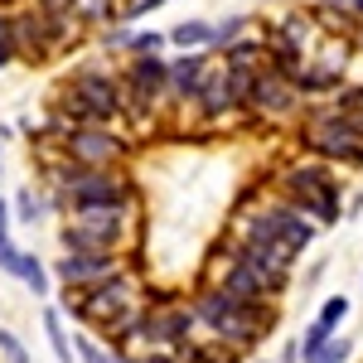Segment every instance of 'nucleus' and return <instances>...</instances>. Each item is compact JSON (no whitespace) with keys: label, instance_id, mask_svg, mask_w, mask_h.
<instances>
[{"label":"nucleus","instance_id":"obj_25","mask_svg":"<svg viewBox=\"0 0 363 363\" xmlns=\"http://www.w3.org/2000/svg\"><path fill=\"white\" fill-rule=\"evenodd\" d=\"M20 267H25V247H15L10 238L0 242V272L5 277H20Z\"/></svg>","mask_w":363,"mask_h":363},{"label":"nucleus","instance_id":"obj_16","mask_svg":"<svg viewBox=\"0 0 363 363\" xmlns=\"http://www.w3.org/2000/svg\"><path fill=\"white\" fill-rule=\"evenodd\" d=\"M49 203H54V194H49V189H34V184H25V189H20V194L10 199V208H15V223H39V218H44V213H49Z\"/></svg>","mask_w":363,"mask_h":363},{"label":"nucleus","instance_id":"obj_22","mask_svg":"<svg viewBox=\"0 0 363 363\" xmlns=\"http://www.w3.org/2000/svg\"><path fill=\"white\" fill-rule=\"evenodd\" d=\"M315 320H320L330 335H339V325L349 320V296H330V301L320 306V315H315Z\"/></svg>","mask_w":363,"mask_h":363},{"label":"nucleus","instance_id":"obj_2","mask_svg":"<svg viewBox=\"0 0 363 363\" xmlns=\"http://www.w3.org/2000/svg\"><path fill=\"white\" fill-rule=\"evenodd\" d=\"M121 116H126V87H121V78L102 73V68H78L63 83V97H58V112H54L49 131L63 140L73 126H116Z\"/></svg>","mask_w":363,"mask_h":363},{"label":"nucleus","instance_id":"obj_1","mask_svg":"<svg viewBox=\"0 0 363 363\" xmlns=\"http://www.w3.org/2000/svg\"><path fill=\"white\" fill-rule=\"evenodd\" d=\"M189 306L199 315V330H208V339L218 349H228V354H252L262 339L272 335V325H277L272 306H247V301L228 296L218 286H203Z\"/></svg>","mask_w":363,"mask_h":363},{"label":"nucleus","instance_id":"obj_26","mask_svg":"<svg viewBox=\"0 0 363 363\" xmlns=\"http://www.w3.org/2000/svg\"><path fill=\"white\" fill-rule=\"evenodd\" d=\"M0 54H20V39H15V10H0Z\"/></svg>","mask_w":363,"mask_h":363},{"label":"nucleus","instance_id":"obj_19","mask_svg":"<svg viewBox=\"0 0 363 363\" xmlns=\"http://www.w3.org/2000/svg\"><path fill=\"white\" fill-rule=\"evenodd\" d=\"M169 34H160V29H136L131 34V49H126V58H150V54H165Z\"/></svg>","mask_w":363,"mask_h":363},{"label":"nucleus","instance_id":"obj_20","mask_svg":"<svg viewBox=\"0 0 363 363\" xmlns=\"http://www.w3.org/2000/svg\"><path fill=\"white\" fill-rule=\"evenodd\" d=\"M20 281H25L34 296H49V267L34 257V252H25V267H20Z\"/></svg>","mask_w":363,"mask_h":363},{"label":"nucleus","instance_id":"obj_9","mask_svg":"<svg viewBox=\"0 0 363 363\" xmlns=\"http://www.w3.org/2000/svg\"><path fill=\"white\" fill-rule=\"evenodd\" d=\"M54 277L63 281V291H92L102 281L121 277V257L116 252H63L54 262Z\"/></svg>","mask_w":363,"mask_h":363},{"label":"nucleus","instance_id":"obj_27","mask_svg":"<svg viewBox=\"0 0 363 363\" xmlns=\"http://www.w3.org/2000/svg\"><path fill=\"white\" fill-rule=\"evenodd\" d=\"M131 34H136L131 25H112L107 34H102V44H107V49H121V54H126V49H131Z\"/></svg>","mask_w":363,"mask_h":363},{"label":"nucleus","instance_id":"obj_8","mask_svg":"<svg viewBox=\"0 0 363 363\" xmlns=\"http://www.w3.org/2000/svg\"><path fill=\"white\" fill-rule=\"evenodd\" d=\"M15 39H20V54H25L29 63H39V58L54 54L63 39H73V29H63L39 0H29L25 10H15Z\"/></svg>","mask_w":363,"mask_h":363},{"label":"nucleus","instance_id":"obj_15","mask_svg":"<svg viewBox=\"0 0 363 363\" xmlns=\"http://www.w3.org/2000/svg\"><path fill=\"white\" fill-rule=\"evenodd\" d=\"M44 339H49V349H54L58 363H78V349H73L68 325H63V306H49V310H44Z\"/></svg>","mask_w":363,"mask_h":363},{"label":"nucleus","instance_id":"obj_10","mask_svg":"<svg viewBox=\"0 0 363 363\" xmlns=\"http://www.w3.org/2000/svg\"><path fill=\"white\" fill-rule=\"evenodd\" d=\"M296 107H301V87L291 83V78H281L277 68L257 73V83H252V97H247V112H252V116L281 121V116H291Z\"/></svg>","mask_w":363,"mask_h":363},{"label":"nucleus","instance_id":"obj_13","mask_svg":"<svg viewBox=\"0 0 363 363\" xmlns=\"http://www.w3.org/2000/svg\"><path fill=\"white\" fill-rule=\"evenodd\" d=\"M194 107H199L203 121H223L228 112H238V107H242V97H238V87H233V78H228V68L208 73V83H203V92H199Z\"/></svg>","mask_w":363,"mask_h":363},{"label":"nucleus","instance_id":"obj_4","mask_svg":"<svg viewBox=\"0 0 363 363\" xmlns=\"http://www.w3.org/2000/svg\"><path fill=\"white\" fill-rule=\"evenodd\" d=\"M63 315H73L92 330H102V339H112L121 325L145 315V306H140V286L121 272V277L92 286V291H63Z\"/></svg>","mask_w":363,"mask_h":363},{"label":"nucleus","instance_id":"obj_23","mask_svg":"<svg viewBox=\"0 0 363 363\" xmlns=\"http://www.w3.org/2000/svg\"><path fill=\"white\" fill-rule=\"evenodd\" d=\"M349 354H354V339L339 335V339H330L320 354H310V359H301V363H349Z\"/></svg>","mask_w":363,"mask_h":363},{"label":"nucleus","instance_id":"obj_28","mask_svg":"<svg viewBox=\"0 0 363 363\" xmlns=\"http://www.w3.org/2000/svg\"><path fill=\"white\" fill-rule=\"evenodd\" d=\"M10 218H15V208H10V199H0V242L10 238Z\"/></svg>","mask_w":363,"mask_h":363},{"label":"nucleus","instance_id":"obj_11","mask_svg":"<svg viewBox=\"0 0 363 363\" xmlns=\"http://www.w3.org/2000/svg\"><path fill=\"white\" fill-rule=\"evenodd\" d=\"M228 247L238 252L247 267H257L267 281H277V291H286L291 267H296V252H291V247H281V242H262V238H233Z\"/></svg>","mask_w":363,"mask_h":363},{"label":"nucleus","instance_id":"obj_14","mask_svg":"<svg viewBox=\"0 0 363 363\" xmlns=\"http://www.w3.org/2000/svg\"><path fill=\"white\" fill-rule=\"evenodd\" d=\"M169 44L179 54H213V20H179L169 29Z\"/></svg>","mask_w":363,"mask_h":363},{"label":"nucleus","instance_id":"obj_21","mask_svg":"<svg viewBox=\"0 0 363 363\" xmlns=\"http://www.w3.org/2000/svg\"><path fill=\"white\" fill-rule=\"evenodd\" d=\"M73 349H78V363H112V344L92 335H73Z\"/></svg>","mask_w":363,"mask_h":363},{"label":"nucleus","instance_id":"obj_17","mask_svg":"<svg viewBox=\"0 0 363 363\" xmlns=\"http://www.w3.org/2000/svg\"><path fill=\"white\" fill-rule=\"evenodd\" d=\"M73 10H78L83 25H121L116 0H73Z\"/></svg>","mask_w":363,"mask_h":363},{"label":"nucleus","instance_id":"obj_3","mask_svg":"<svg viewBox=\"0 0 363 363\" xmlns=\"http://www.w3.org/2000/svg\"><path fill=\"white\" fill-rule=\"evenodd\" d=\"M277 199H286L291 208H301L306 218H315L320 228H335L344 213V199H339V179L330 174L325 160H291L277 169Z\"/></svg>","mask_w":363,"mask_h":363},{"label":"nucleus","instance_id":"obj_30","mask_svg":"<svg viewBox=\"0 0 363 363\" xmlns=\"http://www.w3.org/2000/svg\"><path fill=\"white\" fill-rule=\"evenodd\" d=\"M359 54H363V34H359Z\"/></svg>","mask_w":363,"mask_h":363},{"label":"nucleus","instance_id":"obj_7","mask_svg":"<svg viewBox=\"0 0 363 363\" xmlns=\"http://www.w3.org/2000/svg\"><path fill=\"white\" fill-rule=\"evenodd\" d=\"M58 150H63V160L83 169H121V160L131 155V140L116 126H73L58 140Z\"/></svg>","mask_w":363,"mask_h":363},{"label":"nucleus","instance_id":"obj_29","mask_svg":"<svg viewBox=\"0 0 363 363\" xmlns=\"http://www.w3.org/2000/svg\"><path fill=\"white\" fill-rule=\"evenodd\" d=\"M242 363H272V359H242Z\"/></svg>","mask_w":363,"mask_h":363},{"label":"nucleus","instance_id":"obj_12","mask_svg":"<svg viewBox=\"0 0 363 363\" xmlns=\"http://www.w3.org/2000/svg\"><path fill=\"white\" fill-rule=\"evenodd\" d=\"M203 83H208V54L169 58V102H199Z\"/></svg>","mask_w":363,"mask_h":363},{"label":"nucleus","instance_id":"obj_5","mask_svg":"<svg viewBox=\"0 0 363 363\" xmlns=\"http://www.w3.org/2000/svg\"><path fill=\"white\" fill-rule=\"evenodd\" d=\"M301 145H306L315 160L325 165H363V112H344V107H330V112L306 116L301 126Z\"/></svg>","mask_w":363,"mask_h":363},{"label":"nucleus","instance_id":"obj_24","mask_svg":"<svg viewBox=\"0 0 363 363\" xmlns=\"http://www.w3.org/2000/svg\"><path fill=\"white\" fill-rule=\"evenodd\" d=\"M0 363H34L29 349H25V339L15 335V330H5V325H0Z\"/></svg>","mask_w":363,"mask_h":363},{"label":"nucleus","instance_id":"obj_18","mask_svg":"<svg viewBox=\"0 0 363 363\" xmlns=\"http://www.w3.org/2000/svg\"><path fill=\"white\" fill-rule=\"evenodd\" d=\"M247 25H252V15H228V20H218V25H213V54H228V49L247 34Z\"/></svg>","mask_w":363,"mask_h":363},{"label":"nucleus","instance_id":"obj_6","mask_svg":"<svg viewBox=\"0 0 363 363\" xmlns=\"http://www.w3.org/2000/svg\"><path fill=\"white\" fill-rule=\"evenodd\" d=\"M126 242V208H73L63 218V252H116Z\"/></svg>","mask_w":363,"mask_h":363}]
</instances>
